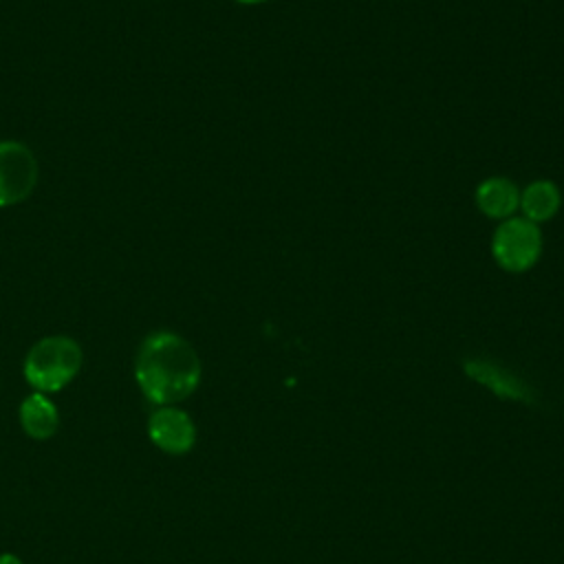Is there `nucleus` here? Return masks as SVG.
I'll return each instance as SVG.
<instances>
[{"label": "nucleus", "instance_id": "11", "mask_svg": "<svg viewBox=\"0 0 564 564\" xmlns=\"http://www.w3.org/2000/svg\"><path fill=\"white\" fill-rule=\"evenodd\" d=\"M240 4H260V2H267V0H236Z\"/></svg>", "mask_w": 564, "mask_h": 564}, {"label": "nucleus", "instance_id": "1", "mask_svg": "<svg viewBox=\"0 0 564 564\" xmlns=\"http://www.w3.org/2000/svg\"><path fill=\"white\" fill-rule=\"evenodd\" d=\"M203 364L196 348L174 330H152L134 355L139 392L156 405H178L200 383Z\"/></svg>", "mask_w": 564, "mask_h": 564}, {"label": "nucleus", "instance_id": "5", "mask_svg": "<svg viewBox=\"0 0 564 564\" xmlns=\"http://www.w3.org/2000/svg\"><path fill=\"white\" fill-rule=\"evenodd\" d=\"M150 443L172 456L187 454L196 443V425L178 405H156L148 416Z\"/></svg>", "mask_w": 564, "mask_h": 564}, {"label": "nucleus", "instance_id": "7", "mask_svg": "<svg viewBox=\"0 0 564 564\" xmlns=\"http://www.w3.org/2000/svg\"><path fill=\"white\" fill-rule=\"evenodd\" d=\"M18 421L22 432L33 441H48L59 430V410L51 394L31 392L18 408Z\"/></svg>", "mask_w": 564, "mask_h": 564}, {"label": "nucleus", "instance_id": "2", "mask_svg": "<svg viewBox=\"0 0 564 564\" xmlns=\"http://www.w3.org/2000/svg\"><path fill=\"white\" fill-rule=\"evenodd\" d=\"M84 366V350L70 335H44L24 355V381L44 394H55L75 381Z\"/></svg>", "mask_w": 564, "mask_h": 564}, {"label": "nucleus", "instance_id": "10", "mask_svg": "<svg viewBox=\"0 0 564 564\" xmlns=\"http://www.w3.org/2000/svg\"><path fill=\"white\" fill-rule=\"evenodd\" d=\"M0 564H24L22 557H18L15 553H0Z\"/></svg>", "mask_w": 564, "mask_h": 564}, {"label": "nucleus", "instance_id": "9", "mask_svg": "<svg viewBox=\"0 0 564 564\" xmlns=\"http://www.w3.org/2000/svg\"><path fill=\"white\" fill-rule=\"evenodd\" d=\"M560 205H562V194L553 181L540 178V181L529 183L520 192L522 218H527L535 225L551 220L560 212Z\"/></svg>", "mask_w": 564, "mask_h": 564}, {"label": "nucleus", "instance_id": "8", "mask_svg": "<svg viewBox=\"0 0 564 564\" xmlns=\"http://www.w3.org/2000/svg\"><path fill=\"white\" fill-rule=\"evenodd\" d=\"M476 205L485 216L507 220L520 209V189L505 176L485 178L476 187Z\"/></svg>", "mask_w": 564, "mask_h": 564}, {"label": "nucleus", "instance_id": "6", "mask_svg": "<svg viewBox=\"0 0 564 564\" xmlns=\"http://www.w3.org/2000/svg\"><path fill=\"white\" fill-rule=\"evenodd\" d=\"M465 372L474 381H478L480 386L489 388L500 399H511V401H522V403H531L533 401L531 388L520 377H516L513 372L500 368L494 361L467 359L465 361Z\"/></svg>", "mask_w": 564, "mask_h": 564}, {"label": "nucleus", "instance_id": "4", "mask_svg": "<svg viewBox=\"0 0 564 564\" xmlns=\"http://www.w3.org/2000/svg\"><path fill=\"white\" fill-rule=\"evenodd\" d=\"M40 167L35 152L18 141H0V209L24 203L37 185Z\"/></svg>", "mask_w": 564, "mask_h": 564}, {"label": "nucleus", "instance_id": "3", "mask_svg": "<svg viewBox=\"0 0 564 564\" xmlns=\"http://www.w3.org/2000/svg\"><path fill=\"white\" fill-rule=\"evenodd\" d=\"M491 253L498 267L509 273H522L531 269L542 253L540 225L522 216L502 220L494 231Z\"/></svg>", "mask_w": 564, "mask_h": 564}]
</instances>
